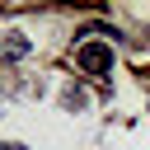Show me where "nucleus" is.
Returning <instances> with one entry per match:
<instances>
[{"instance_id":"2","label":"nucleus","mask_w":150,"mask_h":150,"mask_svg":"<svg viewBox=\"0 0 150 150\" xmlns=\"http://www.w3.org/2000/svg\"><path fill=\"white\" fill-rule=\"evenodd\" d=\"M0 56H5V61L28 56V38H23V33H0Z\"/></svg>"},{"instance_id":"1","label":"nucleus","mask_w":150,"mask_h":150,"mask_svg":"<svg viewBox=\"0 0 150 150\" xmlns=\"http://www.w3.org/2000/svg\"><path fill=\"white\" fill-rule=\"evenodd\" d=\"M75 61H80L84 75H108V70H112V47H108V42H84V47L75 52Z\"/></svg>"},{"instance_id":"3","label":"nucleus","mask_w":150,"mask_h":150,"mask_svg":"<svg viewBox=\"0 0 150 150\" xmlns=\"http://www.w3.org/2000/svg\"><path fill=\"white\" fill-rule=\"evenodd\" d=\"M0 150H23V145H14V141H9V145H0Z\"/></svg>"}]
</instances>
